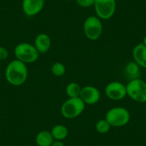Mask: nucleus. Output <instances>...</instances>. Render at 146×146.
<instances>
[{
	"instance_id": "obj_1",
	"label": "nucleus",
	"mask_w": 146,
	"mask_h": 146,
	"mask_svg": "<svg viewBox=\"0 0 146 146\" xmlns=\"http://www.w3.org/2000/svg\"><path fill=\"white\" fill-rule=\"evenodd\" d=\"M28 78V69L27 64L19 60L11 61L5 70V78L10 85L21 86L27 81Z\"/></svg>"
},
{
	"instance_id": "obj_2",
	"label": "nucleus",
	"mask_w": 146,
	"mask_h": 146,
	"mask_svg": "<svg viewBox=\"0 0 146 146\" xmlns=\"http://www.w3.org/2000/svg\"><path fill=\"white\" fill-rule=\"evenodd\" d=\"M85 104L79 98H69L61 106V114L67 119H74L80 115L85 110Z\"/></svg>"
},
{
	"instance_id": "obj_3",
	"label": "nucleus",
	"mask_w": 146,
	"mask_h": 146,
	"mask_svg": "<svg viewBox=\"0 0 146 146\" xmlns=\"http://www.w3.org/2000/svg\"><path fill=\"white\" fill-rule=\"evenodd\" d=\"M105 118L111 127H120L130 122V113L125 108L114 107L107 112Z\"/></svg>"
},
{
	"instance_id": "obj_4",
	"label": "nucleus",
	"mask_w": 146,
	"mask_h": 146,
	"mask_svg": "<svg viewBox=\"0 0 146 146\" xmlns=\"http://www.w3.org/2000/svg\"><path fill=\"white\" fill-rule=\"evenodd\" d=\"M15 57L25 64L34 63L39 59L40 53L33 44L28 42H21L15 47Z\"/></svg>"
},
{
	"instance_id": "obj_5",
	"label": "nucleus",
	"mask_w": 146,
	"mask_h": 146,
	"mask_svg": "<svg viewBox=\"0 0 146 146\" xmlns=\"http://www.w3.org/2000/svg\"><path fill=\"white\" fill-rule=\"evenodd\" d=\"M127 95L139 103L146 102V82L140 78L131 80L126 85Z\"/></svg>"
},
{
	"instance_id": "obj_6",
	"label": "nucleus",
	"mask_w": 146,
	"mask_h": 146,
	"mask_svg": "<svg viewBox=\"0 0 146 146\" xmlns=\"http://www.w3.org/2000/svg\"><path fill=\"white\" fill-rule=\"evenodd\" d=\"M103 31L102 21L97 16H90L85 19L83 32L85 36L91 41H95L101 36Z\"/></svg>"
},
{
	"instance_id": "obj_7",
	"label": "nucleus",
	"mask_w": 146,
	"mask_h": 146,
	"mask_svg": "<svg viewBox=\"0 0 146 146\" xmlns=\"http://www.w3.org/2000/svg\"><path fill=\"white\" fill-rule=\"evenodd\" d=\"M94 9L98 17L102 20L112 18L116 10V0H95Z\"/></svg>"
},
{
	"instance_id": "obj_8",
	"label": "nucleus",
	"mask_w": 146,
	"mask_h": 146,
	"mask_svg": "<svg viewBox=\"0 0 146 146\" xmlns=\"http://www.w3.org/2000/svg\"><path fill=\"white\" fill-rule=\"evenodd\" d=\"M105 93L110 100H121L127 96L126 85L117 81L110 82L105 86Z\"/></svg>"
},
{
	"instance_id": "obj_9",
	"label": "nucleus",
	"mask_w": 146,
	"mask_h": 146,
	"mask_svg": "<svg viewBox=\"0 0 146 146\" xmlns=\"http://www.w3.org/2000/svg\"><path fill=\"white\" fill-rule=\"evenodd\" d=\"M80 98L85 105H95L100 99V92L96 87L87 85L81 89Z\"/></svg>"
},
{
	"instance_id": "obj_10",
	"label": "nucleus",
	"mask_w": 146,
	"mask_h": 146,
	"mask_svg": "<svg viewBox=\"0 0 146 146\" xmlns=\"http://www.w3.org/2000/svg\"><path fill=\"white\" fill-rule=\"evenodd\" d=\"M44 2V0H22V10L26 16L34 17L42 10Z\"/></svg>"
},
{
	"instance_id": "obj_11",
	"label": "nucleus",
	"mask_w": 146,
	"mask_h": 146,
	"mask_svg": "<svg viewBox=\"0 0 146 146\" xmlns=\"http://www.w3.org/2000/svg\"><path fill=\"white\" fill-rule=\"evenodd\" d=\"M52 41L50 36L45 33H40L36 35L34 46L40 54H44L50 50Z\"/></svg>"
},
{
	"instance_id": "obj_12",
	"label": "nucleus",
	"mask_w": 146,
	"mask_h": 146,
	"mask_svg": "<svg viewBox=\"0 0 146 146\" xmlns=\"http://www.w3.org/2000/svg\"><path fill=\"white\" fill-rule=\"evenodd\" d=\"M133 57L135 62L140 67L146 69V46L143 42L135 46L133 50Z\"/></svg>"
},
{
	"instance_id": "obj_13",
	"label": "nucleus",
	"mask_w": 146,
	"mask_h": 146,
	"mask_svg": "<svg viewBox=\"0 0 146 146\" xmlns=\"http://www.w3.org/2000/svg\"><path fill=\"white\" fill-rule=\"evenodd\" d=\"M54 140L51 132L49 130H41L35 137V143L37 146H51Z\"/></svg>"
},
{
	"instance_id": "obj_14",
	"label": "nucleus",
	"mask_w": 146,
	"mask_h": 146,
	"mask_svg": "<svg viewBox=\"0 0 146 146\" xmlns=\"http://www.w3.org/2000/svg\"><path fill=\"white\" fill-rule=\"evenodd\" d=\"M140 66L135 62H130L127 63L124 68V75L130 80L136 78H139L140 73Z\"/></svg>"
},
{
	"instance_id": "obj_15",
	"label": "nucleus",
	"mask_w": 146,
	"mask_h": 146,
	"mask_svg": "<svg viewBox=\"0 0 146 146\" xmlns=\"http://www.w3.org/2000/svg\"><path fill=\"white\" fill-rule=\"evenodd\" d=\"M51 133L55 140H64L68 136V129L64 125L57 124L52 128Z\"/></svg>"
},
{
	"instance_id": "obj_16",
	"label": "nucleus",
	"mask_w": 146,
	"mask_h": 146,
	"mask_svg": "<svg viewBox=\"0 0 146 146\" xmlns=\"http://www.w3.org/2000/svg\"><path fill=\"white\" fill-rule=\"evenodd\" d=\"M82 88L78 82H72L67 85L65 92L69 98H79Z\"/></svg>"
},
{
	"instance_id": "obj_17",
	"label": "nucleus",
	"mask_w": 146,
	"mask_h": 146,
	"mask_svg": "<svg viewBox=\"0 0 146 146\" xmlns=\"http://www.w3.org/2000/svg\"><path fill=\"white\" fill-rule=\"evenodd\" d=\"M111 128V125L105 119H100L98 120L95 125L96 131L100 134H106L110 131Z\"/></svg>"
},
{
	"instance_id": "obj_18",
	"label": "nucleus",
	"mask_w": 146,
	"mask_h": 146,
	"mask_svg": "<svg viewBox=\"0 0 146 146\" xmlns=\"http://www.w3.org/2000/svg\"><path fill=\"white\" fill-rule=\"evenodd\" d=\"M51 72L52 75L56 77H62L65 74L66 67L64 64L60 62H54L51 67Z\"/></svg>"
},
{
	"instance_id": "obj_19",
	"label": "nucleus",
	"mask_w": 146,
	"mask_h": 146,
	"mask_svg": "<svg viewBox=\"0 0 146 146\" xmlns=\"http://www.w3.org/2000/svg\"><path fill=\"white\" fill-rule=\"evenodd\" d=\"M78 6L83 8H89L94 6L95 0H75Z\"/></svg>"
},
{
	"instance_id": "obj_20",
	"label": "nucleus",
	"mask_w": 146,
	"mask_h": 146,
	"mask_svg": "<svg viewBox=\"0 0 146 146\" xmlns=\"http://www.w3.org/2000/svg\"><path fill=\"white\" fill-rule=\"evenodd\" d=\"M8 56H9L8 50L5 47L0 46V61L6 60L8 57Z\"/></svg>"
},
{
	"instance_id": "obj_21",
	"label": "nucleus",
	"mask_w": 146,
	"mask_h": 146,
	"mask_svg": "<svg viewBox=\"0 0 146 146\" xmlns=\"http://www.w3.org/2000/svg\"><path fill=\"white\" fill-rule=\"evenodd\" d=\"M51 146H65L62 140H54Z\"/></svg>"
},
{
	"instance_id": "obj_22",
	"label": "nucleus",
	"mask_w": 146,
	"mask_h": 146,
	"mask_svg": "<svg viewBox=\"0 0 146 146\" xmlns=\"http://www.w3.org/2000/svg\"><path fill=\"white\" fill-rule=\"evenodd\" d=\"M143 43L145 44V45L146 46V35L144 36V38H143Z\"/></svg>"
},
{
	"instance_id": "obj_23",
	"label": "nucleus",
	"mask_w": 146,
	"mask_h": 146,
	"mask_svg": "<svg viewBox=\"0 0 146 146\" xmlns=\"http://www.w3.org/2000/svg\"><path fill=\"white\" fill-rule=\"evenodd\" d=\"M64 1H67V2H71V1H73V0H64Z\"/></svg>"
}]
</instances>
